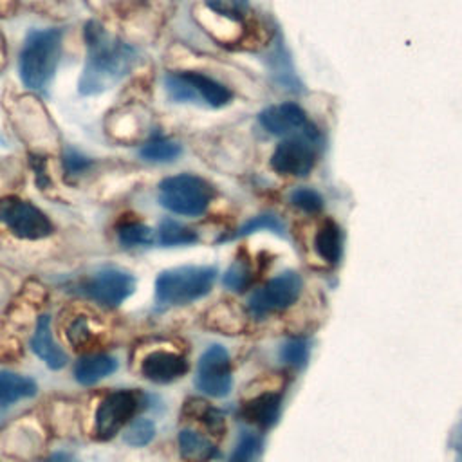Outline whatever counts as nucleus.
<instances>
[{"mask_svg": "<svg viewBox=\"0 0 462 462\" xmlns=\"http://www.w3.org/2000/svg\"><path fill=\"white\" fill-rule=\"evenodd\" d=\"M87 43V61L78 81L81 96H94L121 81L135 61L132 45L110 36L105 27L90 20L83 29Z\"/></svg>", "mask_w": 462, "mask_h": 462, "instance_id": "nucleus-1", "label": "nucleus"}, {"mask_svg": "<svg viewBox=\"0 0 462 462\" xmlns=\"http://www.w3.org/2000/svg\"><path fill=\"white\" fill-rule=\"evenodd\" d=\"M61 38V29H34L25 36L20 52V78L27 88L47 90L60 61Z\"/></svg>", "mask_w": 462, "mask_h": 462, "instance_id": "nucleus-2", "label": "nucleus"}, {"mask_svg": "<svg viewBox=\"0 0 462 462\" xmlns=\"http://www.w3.org/2000/svg\"><path fill=\"white\" fill-rule=\"evenodd\" d=\"M217 278V269L208 265H182L162 271L155 280V301L161 307L188 305L204 298Z\"/></svg>", "mask_w": 462, "mask_h": 462, "instance_id": "nucleus-3", "label": "nucleus"}, {"mask_svg": "<svg viewBox=\"0 0 462 462\" xmlns=\"http://www.w3.org/2000/svg\"><path fill=\"white\" fill-rule=\"evenodd\" d=\"M213 195V186L193 173L171 175L159 184L161 206L184 217H199L206 213Z\"/></svg>", "mask_w": 462, "mask_h": 462, "instance_id": "nucleus-4", "label": "nucleus"}, {"mask_svg": "<svg viewBox=\"0 0 462 462\" xmlns=\"http://www.w3.org/2000/svg\"><path fill=\"white\" fill-rule=\"evenodd\" d=\"M164 85L170 97L179 103L202 101L208 106L220 108L233 97V92L224 83L199 70L170 72L164 78Z\"/></svg>", "mask_w": 462, "mask_h": 462, "instance_id": "nucleus-5", "label": "nucleus"}, {"mask_svg": "<svg viewBox=\"0 0 462 462\" xmlns=\"http://www.w3.org/2000/svg\"><path fill=\"white\" fill-rule=\"evenodd\" d=\"M318 146L319 134L285 137L271 155V168L280 175L305 177L316 164Z\"/></svg>", "mask_w": 462, "mask_h": 462, "instance_id": "nucleus-6", "label": "nucleus"}, {"mask_svg": "<svg viewBox=\"0 0 462 462\" xmlns=\"http://www.w3.org/2000/svg\"><path fill=\"white\" fill-rule=\"evenodd\" d=\"M301 287L303 283L298 273L294 271L280 273L249 296L247 300L249 312L256 318H263L271 312L283 310L292 303H296V300L300 298Z\"/></svg>", "mask_w": 462, "mask_h": 462, "instance_id": "nucleus-7", "label": "nucleus"}, {"mask_svg": "<svg viewBox=\"0 0 462 462\" xmlns=\"http://www.w3.org/2000/svg\"><path fill=\"white\" fill-rule=\"evenodd\" d=\"M143 404V395L135 390H117L108 393L96 410V437L101 440L112 439Z\"/></svg>", "mask_w": 462, "mask_h": 462, "instance_id": "nucleus-8", "label": "nucleus"}, {"mask_svg": "<svg viewBox=\"0 0 462 462\" xmlns=\"http://www.w3.org/2000/svg\"><path fill=\"white\" fill-rule=\"evenodd\" d=\"M0 222H4L13 235L27 240L45 238L52 233V224L42 209L14 197L0 200Z\"/></svg>", "mask_w": 462, "mask_h": 462, "instance_id": "nucleus-9", "label": "nucleus"}, {"mask_svg": "<svg viewBox=\"0 0 462 462\" xmlns=\"http://www.w3.org/2000/svg\"><path fill=\"white\" fill-rule=\"evenodd\" d=\"M195 386L209 397H224L231 392V363L224 346L211 345L204 350L197 365Z\"/></svg>", "mask_w": 462, "mask_h": 462, "instance_id": "nucleus-10", "label": "nucleus"}, {"mask_svg": "<svg viewBox=\"0 0 462 462\" xmlns=\"http://www.w3.org/2000/svg\"><path fill=\"white\" fill-rule=\"evenodd\" d=\"M258 123L263 130L278 137H294V135H314L319 134L316 126L309 121L307 112L292 101L271 105L260 112Z\"/></svg>", "mask_w": 462, "mask_h": 462, "instance_id": "nucleus-11", "label": "nucleus"}, {"mask_svg": "<svg viewBox=\"0 0 462 462\" xmlns=\"http://www.w3.org/2000/svg\"><path fill=\"white\" fill-rule=\"evenodd\" d=\"M135 291V278L121 269H103L85 283V294L103 307H117Z\"/></svg>", "mask_w": 462, "mask_h": 462, "instance_id": "nucleus-12", "label": "nucleus"}, {"mask_svg": "<svg viewBox=\"0 0 462 462\" xmlns=\"http://www.w3.org/2000/svg\"><path fill=\"white\" fill-rule=\"evenodd\" d=\"M188 368L189 365L182 356L175 352H166V350L150 352L141 365L143 375L148 381L159 383V384L180 379L188 372Z\"/></svg>", "mask_w": 462, "mask_h": 462, "instance_id": "nucleus-13", "label": "nucleus"}, {"mask_svg": "<svg viewBox=\"0 0 462 462\" xmlns=\"http://www.w3.org/2000/svg\"><path fill=\"white\" fill-rule=\"evenodd\" d=\"M282 410V395L276 392L260 393L245 401L240 408V417L256 428H271L276 424Z\"/></svg>", "mask_w": 462, "mask_h": 462, "instance_id": "nucleus-14", "label": "nucleus"}, {"mask_svg": "<svg viewBox=\"0 0 462 462\" xmlns=\"http://www.w3.org/2000/svg\"><path fill=\"white\" fill-rule=\"evenodd\" d=\"M31 348L52 370H60L67 365L65 352L52 339L51 318L47 314L40 316L36 321V328H34V334L31 339Z\"/></svg>", "mask_w": 462, "mask_h": 462, "instance_id": "nucleus-15", "label": "nucleus"}, {"mask_svg": "<svg viewBox=\"0 0 462 462\" xmlns=\"http://www.w3.org/2000/svg\"><path fill=\"white\" fill-rule=\"evenodd\" d=\"M117 370V361L106 354H88L83 356L74 365V377L78 383L88 386L105 379Z\"/></svg>", "mask_w": 462, "mask_h": 462, "instance_id": "nucleus-16", "label": "nucleus"}, {"mask_svg": "<svg viewBox=\"0 0 462 462\" xmlns=\"http://www.w3.org/2000/svg\"><path fill=\"white\" fill-rule=\"evenodd\" d=\"M179 451L186 462H209L217 457V446L189 428L179 431Z\"/></svg>", "mask_w": 462, "mask_h": 462, "instance_id": "nucleus-17", "label": "nucleus"}, {"mask_svg": "<svg viewBox=\"0 0 462 462\" xmlns=\"http://www.w3.org/2000/svg\"><path fill=\"white\" fill-rule=\"evenodd\" d=\"M314 249L318 256L328 263H336L343 251V235L336 222L327 220L314 236Z\"/></svg>", "mask_w": 462, "mask_h": 462, "instance_id": "nucleus-18", "label": "nucleus"}, {"mask_svg": "<svg viewBox=\"0 0 462 462\" xmlns=\"http://www.w3.org/2000/svg\"><path fill=\"white\" fill-rule=\"evenodd\" d=\"M38 392L36 383L31 377L14 374V372H0V404L9 406L20 399L32 397Z\"/></svg>", "mask_w": 462, "mask_h": 462, "instance_id": "nucleus-19", "label": "nucleus"}, {"mask_svg": "<svg viewBox=\"0 0 462 462\" xmlns=\"http://www.w3.org/2000/svg\"><path fill=\"white\" fill-rule=\"evenodd\" d=\"M184 413L191 419L202 422L213 435H222L226 431V419L222 411L202 399H189L184 404Z\"/></svg>", "mask_w": 462, "mask_h": 462, "instance_id": "nucleus-20", "label": "nucleus"}, {"mask_svg": "<svg viewBox=\"0 0 462 462\" xmlns=\"http://www.w3.org/2000/svg\"><path fill=\"white\" fill-rule=\"evenodd\" d=\"M139 155L148 162H171L180 155V144L162 134H153L141 146Z\"/></svg>", "mask_w": 462, "mask_h": 462, "instance_id": "nucleus-21", "label": "nucleus"}, {"mask_svg": "<svg viewBox=\"0 0 462 462\" xmlns=\"http://www.w3.org/2000/svg\"><path fill=\"white\" fill-rule=\"evenodd\" d=\"M197 240L199 236L191 227L173 218H164L159 226V244L162 245H189Z\"/></svg>", "mask_w": 462, "mask_h": 462, "instance_id": "nucleus-22", "label": "nucleus"}, {"mask_svg": "<svg viewBox=\"0 0 462 462\" xmlns=\"http://www.w3.org/2000/svg\"><path fill=\"white\" fill-rule=\"evenodd\" d=\"M117 240L125 247L150 245L153 242V231L141 222L128 220L117 226Z\"/></svg>", "mask_w": 462, "mask_h": 462, "instance_id": "nucleus-23", "label": "nucleus"}, {"mask_svg": "<svg viewBox=\"0 0 462 462\" xmlns=\"http://www.w3.org/2000/svg\"><path fill=\"white\" fill-rule=\"evenodd\" d=\"M263 440L254 431H242L240 439L236 440V446L231 453L229 462H256L262 455Z\"/></svg>", "mask_w": 462, "mask_h": 462, "instance_id": "nucleus-24", "label": "nucleus"}, {"mask_svg": "<svg viewBox=\"0 0 462 462\" xmlns=\"http://www.w3.org/2000/svg\"><path fill=\"white\" fill-rule=\"evenodd\" d=\"M309 341L303 337H291L280 348V359L289 366H303L309 361Z\"/></svg>", "mask_w": 462, "mask_h": 462, "instance_id": "nucleus-25", "label": "nucleus"}, {"mask_svg": "<svg viewBox=\"0 0 462 462\" xmlns=\"http://www.w3.org/2000/svg\"><path fill=\"white\" fill-rule=\"evenodd\" d=\"M262 229H267V231H273L276 235H285V227H283V222L273 215V213H265V215H258V217H253L251 220H247L244 226H240L236 229V233L233 235L235 238L236 236H247L251 233H256V231H262Z\"/></svg>", "mask_w": 462, "mask_h": 462, "instance_id": "nucleus-26", "label": "nucleus"}, {"mask_svg": "<svg viewBox=\"0 0 462 462\" xmlns=\"http://www.w3.org/2000/svg\"><path fill=\"white\" fill-rule=\"evenodd\" d=\"M155 435V426L150 419H135L132 422H128L126 430H125V442L135 448L146 446Z\"/></svg>", "mask_w": 462, "mask_h": 462, "instance_id": "nucleus-27", "label": "nucleus"}, {"mask_svg": "<svg viewBox=\"0 0 462 462\" xmlns=\"http://www.w3.org/2000/svg\"><path fill=\"white\" fill-rule=\"evenodd\" d=\"M291 202H292L298 209H301V211H305V213H310V215L319 213V211L323 209V206H325L323 197H321L316 189L305 188V186L292 189V193H291Z\"/></svg>", "mask_w": 462, "mask_h": 462, "instance_id": "nucleus-28", "label": "nucleus"}, {"mask_svg": "<svg viewBox=\"0 0 462 462\" xmlns=\"http://www.w3.org/2000/svg\"><path fill=\"white\" fill-rule=\"evenodd\" d=\"M206 5L213 13L222 14L226 18H233V20H242L251 11L249 0H208Z\"/></svg>", "mask_w": 462, "mask_h": 462, "instance_id": "nucleus-29", "label": "nucleus"}, {"mask_svg": "<svg viewBox=\"0 0 462 462\" xmlns=\"http://www.w3.org/2000/svg\"><path fill=\"white\" fill-rule=\"evenodd\" d=\"M253 274L249 265H245L244 262H235L226 273H224V285L231 291H245L251 285Z\"/></svg>", "mask_w": 462, "mask_h": 462, "instance_id": "nucleus-30", "label": "nucleus"}, {"mask_svg": "<svg viewBox=\"0 0 462 462\" xmlns=\"http://www.w3.org/2000/svg\"><path fill=\"white\" fill-rule=\"evenodd\" d=\"M92 166V159H88L87 155H83L81 152H78L76 148H67L63 152V171L67 177H76L81 175L83 171H87Z\"/></svg>", "mask_w": 462, "mask_h": 462, "instance_id": "nucleus-31", "label": "nucleus"}, {"mask_svg": "<svg viewBox=\"0 0 462 462\" xmlns=\"http://www.w3.org/2000/svg\"><path fill=\"white\" fill-rule=\"evenodd\" d=\"M29 164L34 171V180L38 184V188H47L51 184V179H49V171H47V161L45 157H38V155H31L29 157Z\"/></svg>", "mask_w": 462, "mask_h": 462, "instance_id": "nucleus-32", "label": "nucleus"}, {"mask_svg": "<svg viewBox=\"0 0 462 462\" xmlns=\"http://www.w3.org/2000/svg\"><path fill=\"white\" fill-rule=\"evenodd\" d=\"M88 337H90V330H88L85 319H83V318L76 319V321L70 325V328H69V339H70V343H74V345L79 346V345L87 343Z\"/></svg>", "mask_w": 462, "mask_h": 462, "instance_id": "nucleus-33", "label": "nucleus"}, {"mask_svg": "<svg viewBox=\"0 0 462 462\" xmlns=\"http://www.w3.org/2000/svg\"><path fill=\"white\" fill-rule=\"evenodd\" d=\"M49 462H76V460L70 458L69 455H56V457H52Z\"/></svg>", "mask_w": 462, "mask_h": 462, "instance_id": "nucleus-34", "label": "nucleus"}]
</instances>
